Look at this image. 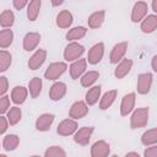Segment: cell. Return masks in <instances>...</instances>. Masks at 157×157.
Listing matches in <instances>:
<instances>
[{"label": "cell", "mask_w": 157, "mask_h": 157, "mask_svg": "<svg viewBox=\"0 0 157 157\" xmlns=\"http://www.w3.org/2000/svg\"><path fill=\"white\" fill-rule=\"evenodd\" d=\"M141 144L144 146H151V145H156L157 144V129L152 128L147 131H145L141 135Z\"/></svg>", "instance_id": "obj_31"}, {"label": "cell", "mask_w": 157, "mask_h": 157, "mask_svg": "<svg viewBox=\"0 0 157 157\" xmlns=\"http://www.w3.org/2000/svg\"><path fill=\"white\" fill-rule=\"evenodd\" d=\"M147 11H148V5L145 1H142V0L136 1L131 10V16H130L131 22H134V23L141 22L142 18L147 15Z\"/></svg>", "instance_id": "obj_9"}, {"label": "cell", "mask_w": 157, "mask_h": 157, "mask_svg": "<svg viewBox=\"0 0 157 157\" xmlns=\"http://www.w3.org/2000/svg\"><path fill=\"white\" fill-rule=\"evenodd\" d=\"M148 114H150V109L147 107H141L135 109L130 118V128L140 129L146 126L148 123Z\"/></svg>", "instance_id": "obj_1"}, {"label": "cell", "mask_w": 157, "mask_h": 157, "mask_svg": "<svg viewBox=\"0 0 157 157\" xmlns=\"http://www.w3.org/2000/svg\"><path fill=\"white\" fill-rule=\"evenodd\" d=\"M110 153V145L104 140L96 141L91 147L92 157H107Z\"/></svg>", "instance_id": "obj_14"}, {"label": "cell", "mask_w": 157, "mask_h": 157, "mask_svg": "<svg viewBox=\"0 0 157 157\" xmlns=\"http://www.w3.org/2000/svg\"><path fill=\"white\" fill-rule=\"evenodd\" d=\"M50 2H52V5H53V6H55V7H56V6H60V5L64 2V0H50Z\"/></svg>", "instance_id": "obj_42"}, {"label": "cell", "mask_w": 157, "mask_h": 157, "mask_svg": "<svg viewBox=\"0 0 157 157\" xmlns=\"http://www.w3.org/2000/svg\"><path fill=\"white\" fill-rule=\"evenodd\" d=\"M135 102H136V93L130 92L125 94L121 99L120 103V115L121 117H128L135 108Z\"/></svg>", "instance_id": "obj_10"}, {"label": "cell", "mask_w": 157, "mask_h": 157, "mask_svg": "<svg viewBox=\"0 0 157 157\" xmlns=\"http://www.w3.org/2000/svg\"><path fill=\"white\" fill-rule=\"evenodd\" d=\"M118 91L117 90H110L107 91L101 98H99V109L101 110H107L117 99Z\"/></svg>", "instance_id": "obj_23"}, {"label": "cell", "mask_w": 157, "mask_h": 157, "mask_svg": "<svg viewBox=\"0 0 157 157\" xmlns=\"http://www.w3.org/2000/svg\"><path fill=\"white\" fill-rule=\"evenodd\" d=\"M77 128H78L77 121L75 119L67 118L58 124L56 132L61 136H70V135H74V132L77 130Z\"/></svg>", "instance_id": "obj_8"}, {"label": "cell", "mask_w": 157, "mask_h": 157, "mask_svg": "<svg viewBox=\"0 0 157 157\" xmlns=\"http://www.w3.org/2000/svg\"><path fill=\"white\" fill-rule=\"evenodd\" d=\"M156 4H157V0H152V11H153V13H156V12H157Z\"/></svg>", "instance_id": "obj_44"}, {"label": "cell", "mask_w": 157, "mask_h": 157, "mask_svg": "<svg viewBox=\"0 0 157 157\" xmlns=\"http://www.w3.org/2000/svg\"><path fill=\"white\" fill-rule=\"evenodd\" d=\"M15 23V15L11 10H4L0 13V26L2 28H11Z\"/></svg>", "instance_id": "obj_33"}, {"label": "cell", "mask_w": 157, "mask_h": 157, "mask_svg": "<svg viewBox=\"0 0 157 157\" xmlns=\"http://www.w3.org/2000/svg\"><path fill=\"white\" fill-rule=\"evenodd\" d=\"M28 96V88L23 87V86H15L11 91V101L12 103H15L16 105H20L22 103L26 102Z\"/></svg>", "instance_id": "obj_20"}, {"label": "cell", "mask_w": 157, "mask_h": 157, "mask_svg": "<svg viewBox=\"0 0 157 157\" xmlns=\"http://www.w3.org/2000/svg\"><path fill=\"white\" fill-rule=\"evenodd\" d=\"M54 119H55V115L52 113L40 114L36 120V129L38 131H48L50 126L53 125Z\"/></svg>", "instance_id": "obj_18"}, {"label": "cell", "mask_w": 157, "mask_h": 157, "mask_svg": "<svg viewBox=\"0 0 157 157\" xmlns=\"http://www.w3.org/2000/svg\"><path fill=\"white\" fill-rule=\"evenodd\" d=\"M94 131L93 126H82V128H77V130L74 132V141L81 146H86L88 145L91 136Z\"/></svg>", "instance_id": "obj_7"}, {"label": "cell", "mask_w": 157, "mask_h": 157, "mask_svg": "<svg viewBox=\"0 0 157 157\" xmlns=\"http://www.w3.org/2000/svg\"><path fill=\"white\" fill-rule=\"evenodd\" d=\"M67 70V64L65 61H55V63H52L47 70L44 71V77L47 80H50V81H55L58 80L65 71Z\"/></svg>", "instance_id": "obj_3"}, {"label": "cell", "mask_w": 157, "mask_h": 157, "mask_svg": "<svg viewBox=\"0 0 157 157\" xmlns=\"http://www.w3.org/2000/svg\"><path fill=\"white\" fill-rule=\"evenodd\" d=\"M9 90V80L6 76H0V96L6 94Z\"/></svg>", "instance_id": "obj_37"}, {"label": "cell", "mask_w": 157, "mask_h": 157, "mask_svg": "<svg viewBox=\"0 0 157 157\" xmlns=\"http://www.w3.org/2000/svg\"><path fill=\"white\" fill-rule=\"evenodd\" d=\"M13 40V32L10 28H4L0 31V48L6 49L12 44Z\"/></svg>", "instance_id": "obj_32"}, {"label": "cell", "mask_w": 157, "mask_h": 157, "mask_svg": "<svg viewBox=\"0 0 157 157\" xmlns=\"http://www.w3.org/2000/svg\"><path fill=\"white\" fill-rule=\"evenodd\" d=\"M101 92H102V87L98 85V86H91L88 88V91L86 92V96H85V102L87 103V105H94L98 99L101 98Z\"/></svg>", "instance_id": "obj_24"}, {"label": "cell", "mask_w": 157, "mask_h": 157, "mask_svg": "<svg viewBox=\"0 0 157 157\" xmlns=\"http://www.w3.org/2000/svg\"><path fill=\"white\" fill-rule=\"evenodd\" d=\"M103 55H104V43L98 42V43H96L94 45H92L90 48L86 60L91 65H97L102 60Z\"/></svg>", "instance_id": "obj_6"}, {"label": "cell", "mask_w": 157, "mask_h": 157, "mask_svg": "<svg viewBox=\"0 0 157 157\" xmlns=\"http://www.w3.org/2000/svg\"><path fill=\"white\" fill-rule=\"evenodd\" d=\"M10 108V97L4 94L0 96V115L5 114Z\"/></svg>", "instance_id": "obj_36"}, {"label": "cell", "mask_w": 157, "mask_h": 157, "mask_svg": "<svg viewBox=\"0 0 157 157\" xmlns=\"http://www.w3.org/2000/svg\"><path fill=\"white\" fill-rule=\"evenodd\" d=\"M20 144V137L16 134H9L2 140V148L7 152L15 151Z\"/></svg>", "instance_id": "obj_27"}, {"label": "cell", "mask_w": 157, "mask_h": 157, "mask_svg": "<svg viewBox=\"0 0 157 157\" xmlns=\"http://www.w3.org/2000/svg\"><path fill=\"white\" fill-rule=\"evenodd\" d=\"M152 82H153V75L151 72L140 74L137 76V85H136L137 93H140V94H147L151 91Z\"/></svg>", "instance_id": "obj_5"}, {"label": "cell", "mask_w": 157, "mask_h": 157, "mask_svg": "<svg viewBox=\"0 0 157 157\" xmlns=\"http://www.w3.org/2000/svg\"><path fill=\"white\" fill-rule=\"evenodd\" d=\"M12 63V55L5 49H0V72L6 71Z\"/></svg>", "instance_id": "obj_34"}, {"label": "cell", "mask_w": 157, "mask_h": 157, "mask_svg": "<svg viewBox=\"0 0 157 157\" xmlns=\"http://www.w3.org/2000/svg\"><path fill=\"white\" fill-rule=\"evenodd\" d=\"M104 20H105V11H104V10H99V11L92 12V13L88 16L87 23H88V27H90V28L96 29V28H99V27L103 25Z\"/></svg>", "instance_id": "obj_21"}, {"label": "cell", "mask_w": 157, "mask_h": 157, "mask_svg": "<svg viewBox=\"0 0 157 157\" xmlns=\"http://www.w3.org/2000/svg\"><path fill=\"white\" fill-rule=\"evenodd\" d=\"M42 87H43V82L40 77H33L29 82H28V92L29 96L32 98H37L39 97V94L42 93Z\"/></svg>", "instance_id": "obj_28"}, {"label": "cell", "mask_w": 157, "mask_h": 157, "mask_svg": "<svg viewBox=\"0 0 157 157\" xmlns=\"http://www.w3.org/2000/svg\"><path fill=\"white\" fill-rule=\"evenodd\" d=\"M88 110H90V108H88V105H87V103L85 101H76L70 107L69 118L75 119V120L82 119L88 114Z\"/></svg>", "instance_id": "obj_4"}, {"label": "cell", "mask_w": 157, "mask_h": 157, "mask_svg": "<svg viewBox=\"0 0 157 157\" xmlns=\"http://www.w3.org/2000/svg\"><path fill=\"white\" fill-rule=\"evenodd\" d=\"M42 7V0H29L27 4V18L29 21H36L38 18Z\"/></svg>", "instance_id": "obj_25"}, {"label": "cell", "mask_w": 157, "mask_h": 157, "mask_svg": "<svg viewBox=\"0 0 157 157\" xmlns=\"http://www.w3.org/2000/svg\"><path fill=\"white\" fill-rule=\"evenodd\" d=\"M28 1L29 0H12V4H13V7L20 11V10L25 9V6H27Z\"/></svg>", "instance_id": "obj_40"}, {"label": "cell", "mask_w": 157, "mask_h": 157, "mask_svg": "<svg viewBox=\"0 0 157 157\" xmlns=\"http://www.w3.org/2000/svg\"><path fill=\"white\" fill-rule=\"evenodd\" d=\"M99 78V72L96 71V70H92V71H87L85 72L81 77H80V82H81V86L82 87H91L97 80Z\"/></svg>", "instance_id": "obj_29"}, {"label": "cell", "mask_w": 157, "mask_h": 157, "mask_svg": "<svg viewBox=\"0 0 157 157\" xmlns=\"http://www.w3.org/2000/svg\"><path fill=\"white\" fill-rule=\"evenodd\" d=\"M132 69V60L131 59H121L118 64H117V67L114 70V76L118 78V80H121L124 78L129 72L130 70Z\"/></svg>", "instance_id": "obj_19"}, {"label": "cell", "mask_w": 157, "mask_h": 157, "mask_svg": "<svg viewBox=\"0 0 157 157\" xmlns=\"http://www.w3.org/2000/svg\"><path fill=\"white\" fill-rule=\"evenodd\" d=\"M126 50H128V42H120V43H117L110 54H109V61L112 64H118L126 54Z\"/></svg>", "instance_id": "obj_12"}, {"label": "cell", "mask_w": 157, "mask_h": 157, "mask_svg": "<svg viewBox=\"0 0 157 157\" xmlns=\"http://www.w3.org/2000/svg\"><path fill=\"white\" fill-rule=\"evenodd\" d=\"M85 53V47L77 42H70L64 49L65 61H74L80 59Z\"/></svg>", "instance_id": "obj_2"}, {"label": "cell", "mask_w": 157, "mask_h": 157, "mask_svg": "<svg viewBox=\"0 0 157 157\" xmlns=\"http://www.w3.org/2000/svg\"><path fill=\"white\" fill-rule=\"evenodd\" d=\"M156 61H157V55H153V56H152V60H151V67H152V71H153V72H157Z\"/></svg>", "instance_id": "obj_41"}, {"label": "cell", "mask_w": 157, "mask_h": 157, "mask_svg": "<svg viewBox=\"0 0 157 157\" xmlns=\"http://www.w3.org/2000/svg\"><path fill=\"white\" fill-rule=\"evenodd\" d=\"M6 118H7V121H9V125H16L17 123H20L21 118H22V110L21 108H18L17 105L15 107H10L9 110L6 112Z\"/></svg>", "instance_id": "obj_30"}, {"label": "cell", "mask_w": 157, "mask_h": 157, "mask_svg": "<svg viewBox=\"0 0 157 157\" xmlns=\"http://www.w3.org/2000/svg\"><path fill=\"white\" fill-rule=\"evenodd\" d=\"M40 34L38 32H28L26 33V36L23 37V49L26 52H32L37 48V45L39 44L40 42Z\"/></svg>", "instance_id": "obj_17"}, {"label": "cell", "mask_w": 157, "mask_h": 157, "mask_svg": "<svg viewBox=\"0 0 157 157\" xmlns=\"http://www.w3.org/2000/svg\"><path fill=\"white\" fill-rule=\"evenodd\" d=\"M7 129H9V121H7V118H5L4 115H0V135L5 134Z\"/></svg>", "instance_id": "obj_39"}, {"label": "cell", "mask_w": 157, "mask_h": 157, "mask_svg": "<svg viewBox=\"0 0 157 157\" xmlns=\"http://www.w3.org/2000/svg\"><path fill=\"white\" fill-rule=\"evenodd\" d=\"M87 33V28L83 27V26H77V27H72L70 28L66 34H65V38L70 42H76L78 39H82Z\"/></svg>", "instance_id": "obj_26"}, {"label": "cell", "mask_w": 157, "mask_h": 157, "mask_svg": "<svg viewBox=\"0 0 157 157\" xmlns=\"http://www.w3.org/2000/svg\"><path fill=\"white\" fill-rule=\"evenodd\" d=\"M66 151L60 146H50L44 151V157H65Z\"/></svg>", "instance_id": "obj_35"}, {"label": "cell", "mask_w": 157, "mask_h": 157, "mask_svg": "<svg viewBox=\"0 0 157 157\" xmlns=\"http://www.w3.org/2000/svg\"><path fill=\"white\" fill-rule=\"evenodd\" d=\"M45 60H47V50L45 49H37L28 60V67L31 70H38L44 64Z\"/></svg>", "instance_id": "obj_15"}, {"label": "cell", "mask_w": 157, "mask_h": 157, "mask_svg": "<svg viewBox=\"0 0 157 157\" xmlns=\"http://www.w3.org/2000/svg\"><path fill=\"white\" fill-rule=\"evenodd\" d=\"M86 69H87V60L86 59L80 58L77 60H74L72 64L69 67L71 78L72 80H78L86 72Z\"/></svg>", "instance_id": "obj_11"}, {"label": "cell", "mask_w": 157, "mask_h": 157, "mask_svg": "<svg viewBox=\"0 0 157 157\" xmlns=\"http://www.w3.org/2000/svg\"><path fill=\"white\" fill-rule=\"evenodd\" d=\"M157 28V15L156 13H151V15H146L140 25V29L142 33L150 34L153 33Z\"/></svg>", "instance_id": "obj_16"}, {"label": "cell", "mask_w": 157, "mask_h": 157, "mask_svg": "<svg viewBox=\"0 0 157 157\" xmlns=\"http://www.w3.org/2000/svg\"><path fill=\"white\" fill-rule=\"evenodd\" d=\"M66 91H67L66 83H64L61 81H56L52 85V87L49 90V98L54 102H58L64 98V96L66 94Z\"/></svg>", "instance_id": "obj_13"}, {"label": "cell", "mask_w": 157, "mask_h": 157, "mask_svg": "<svg viewBox=\"0 0 157 157\" xmlns=\"http://www.w3.org/2000/svg\"><path fill=\"white\" fill-rule=\"evenodd\" d=\"M125 156L126 157H140V155L137 152H128Z\"/></svg>", "instance_id": "obj_43"}, {"label": "cell", "mask_w": 157, "mask_h": 157, "mask_svg": "<svg viewBox=\"0 0 157 157\" xmlns=\"http://www.w3.org/2000/svg\"><path fill=\"white\" fill-rule=\"evenodd\" d=\"M144 156L145 157H157V146L156 145L147 146V148L144 151Z\"/></svg>", "instance_id": "obj_38"}, {"label": "cell", "mask_w": 157, "mask_h": 157, "mask_svg": "<svg viewBox=\"0 0 157 157\" xmlns=\"http://www.w3.org/2000/svg\"><path fill=\"white\" fill-rule=\"evenodd\" d=\"M55 22L59 28H69L74 22V16L69 10H63L58 13Z\"/></svg>", "instance_id": "obj_22"}]
</instances>
